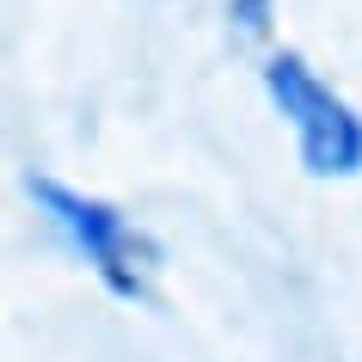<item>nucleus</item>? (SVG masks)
Here are the masks:
<instances>
[{
    "label": "nucleus",
    "instance_id": "1",
    "mask_svg": "<svg viewBox=\"0 0 362 362\" xmlns=\"http://www.w3.org/2000/svg\"><path fill=\"white\" fill-rule=\"evenodd\" d=\"M264 93L276 105L288 129H295V148H301V166L313 178H356L362 172V117L350 98H338L325 86L307 56L295 49H276L264 62Z\"/></svg>",
    "mask_w": 362,
    "mask_h": 362
},
{
    "label": "nucleus",
    "instance_id": "2",
    "mask_svg": "<svg viewBox=\"0 0 362 362\" xmlns=\"http://www.w3.org/2000/svg\"><path fill=\"white\" fill-rule=\"evenodd\" d=\"M31 203L56 221V233L98 270V283L111 288L117 301H141V295H148L153 246L117 203L86 197V191H74V185H62V178H31Z\"/></svg>",
    "mask_w": 362,
    "mask_h": 362
},
{
    "label": "nucleus",
    "instance_id": "3",
    "mask_svg": "<svg viewBox=\"0 0 362 362\" xmlns=\"http://www.w3.org/2000/svg\"><path fill=\"white\" fill-rule=\"evenodd\" d=\"M228 19H233V31H246V37H264L270 19H276V6H270V0H228Z\"/></svg>",
    "mask_w": 362,
    "mask_h": 362
}]
</instances>
